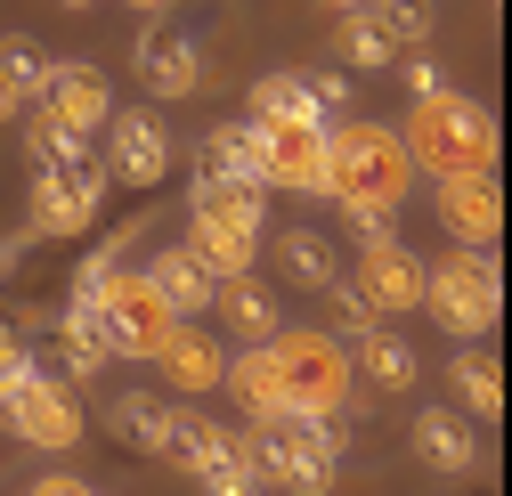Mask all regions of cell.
<instances>
[{
	"instance_id": "1",
	"label": "cell",
	"mask_w": 512,
	"mask_h": 496,
	"mask_svg": "<svg viewBox=\"0 0 512 496\" xmlns=\"http://www.w3.org/2000/svg\"><path fill=\"white\" fill-rule=\"evenodd\" d=\"M326 196L334 204H374V212H399L415 196V163H407L391 122H366V114L326 122Z\"/></svg>"
},
{
	"instance_id": "2",
	"label": "cell",
	"mask_w": 512,
	"mask_h": 496,
	"mask_svg": "<svg viewBox=\"0 0 512 496\" xmlns=\"http://www.w3.org/2000/svg\"><path fill=\"white\" fill-rule=\"evenodd\" d=\"M407 163L431 179H464V171H496V114L464 90H415V114L399 131Z\"/></svg>"
},
{
	"instance_id": "3",
	"label": "cell",
	"mask_w": 512,
	"mask_h": 496,
	"mask_svg": "<svg viewBox=\"0 0 512 496\" xmlns=\"http://www.w3.org/2000/svg\"><path fill=\"white\" fill-rule=\"evenodd\" d=\"M244 440H252V464H261V488H277V496H326L342 480V431H334V415L285 407V415H261Z\"/></svg>"
},
{
	"instance_id": "4",
	"label": "cell",
	"mask_w": 512,
	"mask_h": 496,
	"mask_svg": "<svg viewBox=\"0 0 512 496\" xmlns=\"http://www.w3.org/2000/svg\"><path fill=\"white\" fill-rule=\"evenodd\" d=\"M261 196L269 188H236V179H204L187 196V253H196L212 277H244L261 261Z\"/></svg>"
},
{
	"instance_id": "5",
	"label": "cell",
	"mask_w": 512,
	"mask_h": 496,
	"mask_svg": "<svg viewBox=\"0 0 512 496\" xmlns=\"http://www.w3.org/2000/svg\"><path fill=\"white\" fill-rule=\"evenodd\" d=\"M423 309L456 334V342H488L496 318H504V277H496V253L480 244H456L447 261H423Z\"/></svg>"
},
{
	"instance_id": "6",
	"label": "cell",
	"mask_w": 512,
	"mask_h": 496,
	"mask_svg": "<svg viewBox=\"0 0 512 496\" xmlns=\"http://www.w3.org/2000/svg\"><path fill=\"white\" fill-rule=\"evenodd\" d=\"M106 188H114V179H106V163H98L90 139L57 147L49 163H33V228H41V236H82V228H98Z\"/></svg>"
},
{
	"instance_id": "7",
	"label": "cell",
	"mask_w": 512,
	"mask_h": 496,
	"mask_svg": "<svg viewBox=\"0 0 512 496\" xmlns=\"http://www.w3.org/2000/svg\"><path fill=\"white\" fill-rule=\"evenodd\" d=\"M269 358H277L293 407H309V415H334V407H350V391H358L350 350H342L334 334H317V326H277V334H269Z\"/></svg>"
},
{
	"instance_id": "8",
	"label": "cell",
	"mask_w": 512,
	"mask_h": 496,
	"mask_svg": "<svg viewBox=\"0 0 512 496\" xmlns=\"http://www.w3.org/2000/svg\"><path fill=\"white\" fill-rule=\"evenodd\" d=\"M98 318H106V350H114V358H155L163 334L179 326L171 301H163L155 277H147V261H139V269H122V261L98 269Z\"/></svg>"
},
{
	"instance_id": "9",
	"label": "cell",
	"mask_w": 512,
	"mask_h": 496,
	"mask_svg": "<svg viewBox=\"0 0 512 496\" xmlns=\"http://www.w3.org/2000/svg\"><path fill=\"white\" fill-rule=\"evenodd\" d=\"M0 423H9L25 448H41V456H66L82 440V407H74V391L57 383L49 366H33L17 391H0Z\"/></svg>"
},
{
	"instance_id": "10",
	"label": "cell",
	"mask_w": 512,
	"mask_h": 496,
	"mask_svg": "<svg viewBox=\"0 0 512 496\" xmlns=\"http://www.w3.org/2000/svg\"><path fill=\"white\" fill-rule=\"evenodd\" d=\"M57 131H74V139H98L106 122H114V82L98 66H82V57H57V66L41 74V98H33Z\"/></svg>"
},
{
	"instance_id": "11",
	"label": "cell",
	"mask_w": 512,
	"mask_h": 496,
	"mask_svg": "<svg viewBox=\"0 0 512 496\" xmlns=\"http://www.w3.org/2000/svg\"><path fill=\"white\" fill-rule=\"evenodd\" d=\"M261 188L326 196V122H269L261 131Z\"/></svg>"
},
{
	"instance_id": "12",
	"label": "cell",
	"mask_w": 512,
	"mask_h": 496,
	"mask_svg": "<svg viewBox=\"0 0 512 496\" xmlns=\"http://www.w3.org/2000/svg\"><path fill=\"white\" fill-rule=\"evenodd\" d=\"M106 179H122V188H155V179L171 171V131H163V122H155V106H131V114H114L106 122Z\"/></svg>"
},
{
	"instance_id": "13",
	"label": "cell",
	"mask_w": 512,
	"mask_h": 496,
	"mask_svg": "<svg viewBox=\"0 0 512 496\" xmlns=\"http://www.w3.org/2000/svg\"><path fill=\"white\" fill-rule=\"evenodd\" d=\"M350 285H358V293L382 309V318H407V309H423V261H415V244H399V236H374V244H358Z\"/></svg>"
},
{
	"instance_id": "14",
	"label": "cell",
	"mask_w": 512,
	"mask_h": 496,
	"mask_svg": "<svg viewBox=\"0 0 512 496\" xmlns=\"http://www.w3.org/2000/svg\"><path fill=\"white\" fill-rule=\"evenodd\" d=\"M147 366H155L179 399H204V391H220V375H228V350H220V334H204L196 318H179Z\"/></svg>"
},
{
	"instance_id": "15",
	"label": "cell",
	"mask_w": 512,
	"mask_h": 496,
	"mask_svg": "<svg viewBox=\"0 0 512 496\" xmlns=\"http://www.w3.org/2000/svg\"><path fill=\"white\" fill-rule=\"evenodd\" d=\"M131 57H139V82L155 98H196L204 90V41L179 33V25H147Z\"/></svg>"
},
{
	"instance_id": "16",
	"label": "cell",
	"mask_w": 512,
	"mask_h": 496,
	"mask_svg": "<svg viewBox=\"0 0 512 496\" xmlns=\"http://www.w3.org/2000/svg\"><path fill=\"white\" fill-rule=\"evenodd\" d=\"M431 204H439V220H447V236L456 244H488L504 236V196H496V171H464V179H439L431 188Z\"/></svg>"
},
{
	"instance_id": "17",
	"label": "cell",
	"mask_w": 512,
	"mask_h": 496,
	"mask_svg": "<svg viewBox=\"0 0 512 496\" xmlns=\"http://www.w3.org/2000/svg\"><path fill=\"white\" fill-rule=\"evenodd\" d=\"M415 456L431 472H480V423L464 407H415Z\"/></svg>"
},
{
	"instance_id": "18",
	"label": "cell",
	"mask_w": 512,
	"mask_h": 496,
	"mask_svg": "<svg viewBox=\"0 0 512 496\" xmlns=\"http://www.w3.org/2000/svg\"><path fill=\"white\" fill-rule=\"evenodd\" d=\"M212 309H220V326H228V342H269L277 326H285V309H277V293L261 285V277H220L212 285Z\"/></svg>"
},
{
	"instance_id": "19",
	"label": "cell",
	"mask_w": 512,
	"mask_h": 496,
	"mask_svg": "<svg viewBox=\"0 0 512 496\" xmlns=\"http://www.w3.org/2000/svg\"><path fill=\"white\" fill-rule=\"evenodd\" d=\"M350 366L374 383V391H391V399H407L415 383H423V358H415V342L407 334H391V326H366L358 342H350Z\"/></svg>"
},
{
	"instance_id": "20",
	"label": "cell",
	"mask_w": 512,
	"mask_h": 496,
	"mask_svg": "<svg viewBox=\"0 0 512 496\" xmlns=\"http://www.w3.org/2000/svg\"><path fill=\"white\" fill-rule=\"evenodd\" d=\"M220 391L261 423V415H285L293 407V391H285V375H277V358H269V342H244L236 358H228V375H220Z\"/></svg>"
},
{
	"instance_id": "21",
	"label": "cell",
	"mask_w": 512,
	"mask_h": 496,
	"mask_svg": "<svg viewBox=\"0 0 512 496\" xmlns=\"http://www.w3.org/2000/svg\"><path fill=\"white\" fill-rule=\"evenodd\" d=\"M204 179H236V188H261V122H212L204 131V155H196Z\"/></svg>"
},
{
	"instance_id": "22",
	"label": "cell",
	"mask_w": 512,
	"mask_h": 496,
	"mask_svg": "<svg viewBox=\"0 0 512 496\" xmlns=\"http://www.w3.org/2000/svg\"><path fill=\"white\" fill-rule=\"evenodd\" d=\"M261 244H269L277 277H285V285H301V293H326V285L342 277L334 236H317V228H285V236H261Z\"/></svg>"
},
{
	"instance_id": "23",
	"label": "cell",
	"mask_w": 512,
	"mask_h": 496,
	"mask_svg": "<svg viewBox=\"0 0 512 496\" xmlns=\"http://www.w3.org/2000/svg\"><path fill=\"white\" fill-rule=\"evenodd\" d=\"M147 277H155V293L171 301V318H204V309H212V285H220L196 253H187V244H163V253L147 261Z\"/></svg>"
},
{
	"instance_id": "24",
	"label": "cell",
	"mask_w": 512,
	"mask_h": 496,
	"mask_svg": "<svg viewBox=\"0 0 512 496\" xmlns=\"http://www.w3.org/2000/svg\"><path fill=\"white\" fill-rule=\"evenodd\" d=\"M334 57L350 74H382V66H399V41H391V25H382L374 9H342V25H334Z\"/></svg>"
},
{
	"instance_id": "25",
	"label": "cell",
	"mask_w": 512,
	"mask_h": 496,
	"mask_svg": "<svg viewBox=\"0 0 512 496\" xmlns=\"http://www.w3.org/2000/svg\"><path fill=\"white\" fill-rule=\"evenodd\" d=\"M220 448V423L204 407H171L163 415V440H155V464H179V472H204Z\"/></svg>"
},
{
	"instance_id": "26",
	"label": "cell",
	"mask_w": 512,
	"mask_h": 496,
	"mask_svg": "<svg viewBox=\"0 0 512 496\" xmlns=\"http://www.w3.org/2000/svg\"><path fill=\"white\" fill-rule=\"evenodd\" d=\"M447 375H456V399H464V415H480V423H496V415H504V366H496L480 342H464Z\"/></svg>"
},
{
	"instance_id": "27",
	"label": "cell",
	"mask_w": 512,
	"mask_h": 496,
	"mask_svg": "<svg viewBox=\"0 0 512 496\" xmlns=\"http://www.w3.org/2000/svg\"><path fill=\"white\" fill-rule=\"evenodd\" d=\"M163 415H171V399H155V391H122V399H114V440L139 448V456H155Z\"/></svg>"
},
{
	"instance_id": "28",
	"label": "cell",
	"mask_w": 512,
	"mask_h": 496,
	"mask_svg": "<svg viewBox=\"0 0 512 496\" xmlns=\"http://www.w3.org/2000/svg\"><path fill=\"white\" fill-rule=\"evenodd\" d=\"M252 122H317V106H309V90H301V74H261L252 82Z\"/></svg>"
},
{
	"instance_id": "29",
	"label": "cell",
	"mask_w": 512,
	"mask_h": 496,
	"mask_svg": "<svg viewBox=\"0 0 512 496\" xmlns=\"http://www.w3.org/2000/svg\"><path fill=\"white\" fill-rule=\"evenodd\" d=\"M374 17L391 25V41H399V49H423V41H431V25H439V17H431V0H382Z\"/></svg>"
},
{
	"instance_id": "30",
	"label": "cell",
	"mask_w": 512,
	"mask_h": 496,
	"mask_svg": "<svg viewBox=\"0 0 512 496\" xmlns=\"http://www.w3.org/2000/svg\"><path fill=\"white\" fill-rule=\"evenodd\" d=\"M326 301H334V334H350V342H358L366 326H382V309H374V301H366L358 285H342V277L326 285Z\"/></svg>"
},
{
	"instance_id": "31",
	"label": "cell",
	"mask_w": 512,
	"mask_h": 496,
	"mask_svg": "<svg viewBox=\"0 0 512 496\" xmlns=\"http://www.w3.org/2000/svg\"><path fill=\"white\" fill-rule=\"evenodd\" d=\"M301 90H309L317 122H342V114H350V82H342V74H301Z\"/></svg>"
},
{
	"instance_id": "32",
	"label": "cell",
	"mask_w": 512,
	"mask_h": 496,
	"mask_svg": "<svg viewBox=\"0 0 512 496\" xmlns=\"http://www.w3.org/2000/svg\"><path fill=\"white\" fill-rule=\"evenodd\" d=\"M33 366H41V358H33V342H25L17 326H0V391H17Z\"/></svg>"
},
{
	"instance_id": "33",
	"label": "cell",
	"mask_w": 512,
	"mask_h": 496,
	"mask_svg": "<svg viewBox=\"0 0 512 496\" xmlns=\"http://www.w3.org/2000/svg\"><path fill=\"white\" fill-rule=\"evenodd\" d=\"M0 66H9V74H17V82L41 98V74H49V57H41L33 41H17V33H9V41H0Z\"/></svg>"
},
{
	"instance_id": "34",
	"label": "cell",
	"mask_w": 512,
	"mask_h": 496,
	"mask_svg": "<svg viewBox=\"0 0 512 496\" xmlns=\"http://www.w3.org/2000/svg\"><path fill=\"white\" fill-rule=\"evenodd\" d=\"M342 212H350L358 244H374V236H399V212H374V204H342Z\"/></svg>"
},
{
	"instance_id": "35",
	"label": "cell",
	"mask_w": 512,
	"mask_h": 496,
	"mask_svg": "<svg viewBox=\"0 0 512 496\" xmlns=\"http://www.w3.org/2000/svg\"><path fill=\"white\" fill-rule=\"evenodd\" d=\"M399 66H407V90H447L439 57H423V49H399Z\"/></svg>"
},
{
	"instance_id": "36",
	"label": "cell",
	"mask_w": 512,
	"mask_h": 496,
	"mask_svg": "<svg viewBox=\"0 0 512 496\" xmlns=\"http://www.w3.org/2000/svg\"><path fill=\"white\" fill-rule=\"evenodd\" d=\"M25 114H33V90H25L9 66H0V122H25Z\"/></svg>"
},
{
	"instance_id": "37",
	"label": "cell",
	"mask_w": 512,
	"mask_h": 496,
	"mask_svg": "<svg viewBox=\"0 0 512 496\" xmlns=\"http://www.w3.org/2000/svg\"><path fill=\"white\" fill-rule=\"evenodd\" d=\"M33 496H98V488H90V480H74V472H41V480H33Z\"/></svg>"
},
{
	"instance_id": "38",
	"label": "cell",
	"mask_w": 512,
	"mask_h": 496,
	"mask_svg": "<svg viewBox=\"0 0 512 496\" xmlns=\"http://www.w3.org/2000/svg\"><path fill=\"white\" fill-rule=\"evenodd\" d=\"M122 9H139V17H163V9H171V0H122Z\"/></svg>"
},
{
	"instance_id": "39",
	"label": "cell",
	"mask_w": 512,
	"mask_h": 496,
	"mask_svg": "<svg viewBox=\"0 0 512 496\" xmlns=\"http://www.w3.org/2000/svg\"><path fill=\"white\" fill-rule=\"evenodd\" d=\"M326 9H374V0H326Z\"/></svg>"
},
{
	"instance_id": "40",
	"label": "cell",
	"mask_w": 512,
	"mask_h": 496,
	"mask_svg": "<svg viewBox=\"0 0 512 496\" xmlns=\"http://www.w3.org/2000/svg\"><path fill=\"white\" fill-rule=\"evenodd\" d=\"M57 9H90V0H57Z\"/></svg>"
},
{
	"instance_id": "41",
	"label": "cell",
	"mask_w": 512,
	"mask_h": 496,
	"mask_svg": "<svg viewBox=\"0 0 512 496\" xmlns=\"http://www.w3.org/2000/svg\"><path fill=\"white\" fill-rule=\"evenodd\" d=\"M244 496H277V488H244Z\"/></svg>"
}]
</instances>
